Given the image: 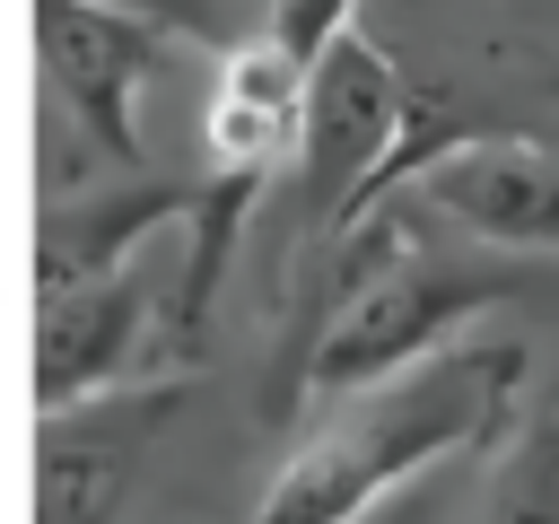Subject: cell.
<instances>
[{"instance_id": "cell-1", "label": "cell", "mask_w": 559, "mask_h": 524, "mask_svg": "<svg viewBox=\"0 0 559 524\" xmlns=\"http://www.w3.org/2000/svg\"><path fill=\"white\" fill-rule=\"evenodd\" d=\"M498 297H507V271L454 253L411 192L384 201L349 236L297 245L288 323H280L271 376H262V419H288L297 402H349V393L437 358L445 341H463L454 323L489 314Z\"/></svg>"}, {"instance_id": "cell-9", "label": "cell", "mask_w": 559, "mask_h": 524, "mask_svg": "<svg viewBox=\"0 0 559 524\" xmlns=\"http://www.w3.org/2000/svg\"><path fill=\"white\" fill-rule=\"evenodd\" d=\"M472 524H559V376H542L515 428L489 445Z\"/></svg>"}, {"instance_id": "cell-6", "label": "cell", "mask_w": 559, "mask_h": 524, "mask_svg": "<svg viewBox=\"0 0 559 524\" xmlns=\"http://www.w3.org/2000/svg\"><path fill=\"white\" fill-rule=\"evenodd\" d=\"M175 410H183L175 376L122 384L70 410H35V524H114Z\"/></svg>"}, {"instance_id": "cell-10", "label": "cell", "mask_w": 559, "mask_h": 524, "mask_svg": "<svg viewBox=\"0 0 559 524\" xmlns=\"http://www.w3.org/2000/svg\"><path fill=\"white\" fill-rule=\"evenodd\" d=\"M341 26H358V0H271V26H262V35H271V44H288V52L314 70V61H323V44H332Z\"/></svg>"}, {"instance_id": "cell-8", "label": "cell", "mask_w": 559, "mask_h": 524, "mask_svg": "<svg viewBox=\"0 0 559 524\" xmlns=\"http://www.w3.org/2000/svg\"><path fill=\"white\" fill-rule=\"evenodd\" d=\"M201 218V183H70L44 201L35 227V288H70L96 271L140 262L148 227H192Z\"/></svg>"}, {"instance_id": "cell-5", "label": "cell", "mask_w": 559, "mask_h": 524, "mask_svg": "<svg viewBox=\"0 0 559 524\" xmlns=\"http://www.w3.org/2000/svg\"><path fill=\"white\" fill-rule=\"evenodd\" d=\"M411 201L480 253H559V148L515 122H480L437 148L411 175Z\"/></svg>"}, {"instance_id": "cell-3", "label": "cell", "mask_w": 559, "mask_h": 524, "mask_svg": "<svg viewBox=\"0 0 559 524\" xmlns=\"http://www.w3.org/2000/svg\"><path fill=\"white\" fill-rule=\"evenodd\" d=\"M428 96L393 70V52L367 35V26H341L323 44V61L306 70V131H297V218H306V245L323 236H349L367 227L376 210V183L384 166L411 148Z\"/></svg>"}, {"instance_id": "cell-4", "label": "cell", "mask_w": 559, "mask_h": 524, "mask_svg": "<svg viewBox=\"0 0 559 524\" xmlns=\"http://www.w3.org/2000/svg\"><path fill=\"white\" fill-rule=\"evenodd\" d=\"M175 26L131 0H35V61L44 87L70 105V122L114 157L140 166V79L166 70Z\"/></svg>"}, {"instance_id": "cell-11", "label": "cell", "mask_w": 559, "mask_h": 524, "mask_svg": "<svg viewBox=\"0 0 559 524\" xmlns=\"http://www.w3.org/2000/svg\"><path fill=\"white\" fill-rule=\"evenodd\" d=\"M550 96H559V70H550Z\"/></svg>"}, {"instance_id": "cell-2", "label": "cell", "mask_w": 559, "mask_h": 524, "mask_svg": "<svg viewBox=\"0 0 559 524\" xmlns=\"http://www.w3.org/2000/svg\"><path fill=\"white\" fill-rule=\"evenodd\" d=\"M533 393V349L524 332H463L437 358L323 402V419L280 454L271 489L253 498L245 524H358L376 498L419 480L445 454H489Z\"/></svg>"}, {"instance_id": "cell-7", "label": "cell", "mask_w": 559, "mask_h": 524, "mask_svg": "<svg viewBox=\"0 0 559 524\" xmlns=\"http://www.w3.org/2000/svg\"><path fill=\"white\" fill-rule=\"evenodd\" d=\"M148 262L70 279V288H35V410H70L96 393H122L131 367L148 358V341H166Z\"/></svg>"}]
</instances>
